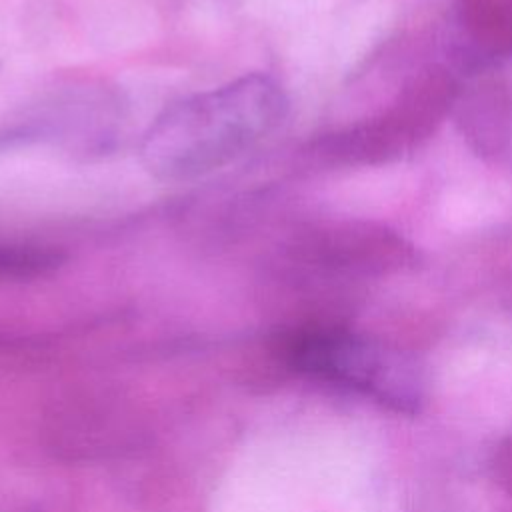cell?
<instances>
[{"instance_id": "cell-2", "label": "cell", "mask_w": 512, "mask_h": 512, "mask_svg": "<svg viewBox=\"0 0 512 512\" xmlns=\"http://www.w3.org/2000/svg\"><path fill=\"white\" fill-rule=\"evenodd\" d=\"M298 370L346 386L376 404L414 416L426 402V382L412 358L344 330H304L288 340Z\"/></svg>"}, {"instance_id": "cell-5", "label": "cell", "mask_w": 512, "mask_h": 512, "mask_svg": "<svg viewBox=\"0 0 512 512\" xmlns=\"http://www.w3.org/2000/svg\"><path fill=\"white\" fill-rule=\"evenodd\" d=\"M456 10L476 52L512 56V0H456Z\"/></svg>"}, {"instance_id": "cell-1", "label": "cell", "mask_w": 512, "mask_h": 512, "mask_svg": "<svg viewBox=\"0 0 512 512\" xmlns=\"http://www.w3.org/2000/svg\"><path fill=\"white\" fill-rule=\"evenodd\" d=\"M288 114V96L268 74H246L182 98L144 132V170L186 182L228 166L268 138Z\"/></svg>"}, {"instance_id": "cell-3", "label": "cell", "mask_w": 512, "mask_h": 512, "mask_svg": "<svg viewBox=\"0 0 512 512\" xmlns=\"http://www.w3.org/2000/svg\"><path fill=\"white\" fill-rule=\"evenodd\" d=\"M456 84L444 70H430L416 78L400 96L396 106L368 126L346 136L350 156L364 162L398 156L418 138H426L434 124L456 100Z\"/></svg>"}, {"instance_id": "cell-4", "label": "cell", "mask_w": 512, "mask_h": 512, "mask_svg": "<svg viewBox=\"0 0 512 512\" xmlns=\"http://www.w3.org/2000/svg\"><path fill=\"white\" fill-rule=\"evenodd\" d=\"M460 124L478 152H498L510 132V96L506 86L490 80L468 92L464 104H460Z\"/></svg>"}]
</instances>
